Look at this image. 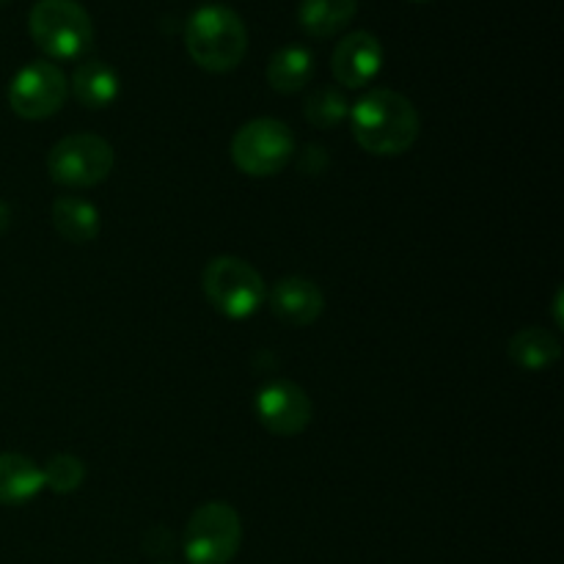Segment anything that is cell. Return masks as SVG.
I'll return each instance as SVG.
<instances>
[{"label": "cell", "mask_w": 564, "mask_h": 564, "mask_svg": "<svg viewBox=\"0 0 564 564\" xmlns=\"http://www.w3.org/2000/svg\"><path fill=\"white\" fill-rule=\"evenodd\" d=\"M507 352H510L516 367L527 369V372H540V369H549L560 361L562 345L551 330L523 328L512 336Z\"/></svg>", "instance_id": "obj_16"}, {"label": "cell", "mask_w": 564, "mask_h": 564, "mask_svg": "<svg viewBox=\"0 0 564 564\" xmlns=\"http://www.w3.org/2000/svg\"><path fill=\"white\" fill-rule=\"evenodd\" d=\"M53 226L66 242L83 246L99 235V213L86 198L61 196L53 202Z\"/></svg>", "instance_id": "obj_17"}, {"label": "cell", "mask_w": 564, "mask_h": 564, "mask_svg": "<svg viewBox=\"0 0 564 564\" xmlns=\"http://www.w3.org/2000/svg\"><path fill=\"white\" fill-rule=\"evenodd\" d=\"M44 490L42 468L25 455L3 452L0 455V505L22 507Z\"/></svg>", "instance_id": "obj_12"}, {"label": "cell", "mask_w": 564, "mask_h": 564, "mask_svg": "<svg viewBox=\"0 0 564 564\" xmlns=\"http://www.w3.org/2000/svg\"><path fill=\"white\" fill-rule=\"evenodd\" d=\"M113 147L91 132L66 135L50 149L47 171L53 182L66 187H94L113 171Z\"/></svg>", "instance_id": "obj_7"}, {"label": "cell", "mask_w": 564, "mask_h": 564, "mask_svg": "<svg viewBox=\"0 0 564 564\" xmlns=\"http://www.w3.org/2000/svg\"><path fill=\"white\" fill-rule=\"evenodd\" d=\"M303 113H306V119L312 121L317 130H330V127H336L339 121L347 119L350 105H347V97L341 88L323 86L314 88V91L308 94L306 105H303Z\"/></svg>", "instance_id": "obj_18"}, {"label": "cell", "mask_w": 564, "mask_h": 564, "mask_svg": "<svg viewBox=\"0 0 564 564\" xmlns=\"http://www.w3.org/2000/svg\"><path fill=\"white\" fill-rule=\"evenodd\" d=\"M42 477L44 488H50L53 494H72L86 479V468H83V463L75 455H55L42 468Z\"/></svg>", "instance_id": "obj_19"}, {"label": "cell", "mask_w": 564, "mask_h": 564, "mask_svg": "<svg viewBox=\"0 0 564 564\" xmlns=\"http://www.w3.org/2000/svg\"><path fill=\"white\" fill-rule=\"evenodd\" d=\"M9 218H11V213H9V207H6L3 202H0V231L6 229V226H9Z\"/></svg>", "instance_id": "obj_20"}, {"label": "cell", "mask_w": 564, "mask_h": 564, "mask_svg": "<svg viewBox=\"0 0 564 564\" xmlns=\"http://www.w3.org/2000/svg\"><path fill=\"white\" fill-rule=\"evenodd\" d=\"M242 543L240 516L226 501H209L191 516L185 529V556L191 564H229Z\"/></svg>", "instance_id": "obj_5"}, {"label": "cell", "mask_w": 564, "mask_h": 564, "mask_svg": "<svg viewBox=\"0 0 564 564\" xmlns=\"http://www.w3.org/2000/svg\"><path fill=\"white\" fill-rule=\"evenodd\" d=\"M69 88L83 108L102 110L108 108V105H113L116 97H119V75H116L113 66L105 64V61H83V64H77V69L72 72Z\"/></svg>", "instance_id": "obj_13"}, {"label": "cell", "mask_w": 564, "mask_h": 564, "mask_svg": "<svg viewBox=\"0 0 564 564\" xmlns=\"http://www.w3.org/2000/svg\"><path fill=\"white\" fill-rule=\"evenodd\" d=\"M28 33L55 61L80 58L94 44V22L77 0H36L28 14Z\"/></svg>", "instance_id": "obj_3"}, {"label": "cell", "mask_w": 564, "mask_h": 564, "mask_svg": "<svg viewBox=\"0 0 564 564\" xmlns=\"http://www.w3.org/2000/svg\"><path fill=\"white\" fill-rule=\"evenodd\" d=\"M270 312L290 328H306L317 323L325 308V295L314 281L303 275H286L268 292Z\"/></svg>", "instance_id": "obj_11"}, {"label": "cell", "mask_w": 564, "mask_h": 564, "mask_svg": "<svg viewBox=\"0 0 564 564\" xmlns=\"http://www.w3.org/2000/svg\"><path fill=\"white\" fill-rule=\"evenodd\" d=\"M352 138L358 147L378 158H397L416 143L422 121L408 97L391 88H372L350 110Z\"/></svg>", "instance_id": "obj_1"}, {"label": "cell", "mask_w": 564, "mask_h": 564, "mask_svg": "<svg viewBox=\"0 0 564 564\" xmlns=\"http://www.w3.org/2000/svg\"><path fill=\"white\" fill-rule=\"evenodd\" d=\"M187 55L202 69L224 75L237 69L248 53V31L231 6L202 3L185 25Z\"/></svg>", "instance_id": "obj_2"}, {"label": "cell", "mask_w": 564, "mask_h": 564, "mask_svg": "<svg viewBox=\"0 0 564 564\" xmlns=\"http://www.w3.org/2000/svg\"><path fill=\"white\" fill-rule=\"evenodd\" d=\"M413 3H427V0H413Z\"/></svg>", "instance_id": "obj_21"}, {"label": "cell", "mask_w": 564, "mask_h": 564, "mask_svg": "<svg viewBox=\"0 0 564 564\" xmlns=\"http://www.w3.org/2000/svg\"><path fill=\"white\" fill-rule=\"evenodd\" d=\"M253 411H257L262 427L268 433L281 435V438L301 435L314 416L308 394L290 380H273V383L262 386L257 400H253Z\"/></svg>", "instance_id": "obj_9"}, {"label": "cell", "mask_w": 564, "mask_h": 564, "mask_svg": "<svg viewBox=\"0 0 564 564\" xmlns=\"http://www.w3.org/2000/svg\"><path fill=\"white\" fill-rule=\"evenodd\" d=\"M202 286L207 301L231 319H246L268 301V286L257 268L237 257H218L204 268Z\"/></svg>", "instance_id": "obj_4"}, {"label": "cell", "mask_w": 564, "mask_h": 564, "mask_svg": "<svg viewBox=\"0 0 564 564\" xmlns=\"http://www.w3.org/2000/svg\"><path fill=\"white\" fill-rule=\"evenodd\" d=\"M69 94V80L50 61H33L22 66L9 83V105L20 119L39 121L58 113Z\"/></svg>", "instance_id": "obj_8"}, {"label": "cell", "mask_w": 564, "mask_h": 564, "mask_svg": "<svg viewBox=\"0 0 564 564\" xmlns=\"http://www.w3.org/2000/svg\"><path fill=\"white\" fill-rule=\"evenodd\" d=\"M295 154V135L279 119H253L231 138V160L248 176H275Z\"/></svg>", "instance_id": "obj_6"}, {"label": "cell", "mask_w": 564, "mask_h": 564, "mask_svg": "<svg viewBox=\"0 0 564 564\" xmlns=\"http://www.w3.org/2000/svg\"><path fill=\"white\" fill-rule=\"evenodd\" d=\"M0 3H6V0H0Z\"/></svg>", "instance_id": "obj_22"}, {"label": "cell", "mask_w": 564, "mask_h": 564, "mask_svg": "<svg viewBox=\"0 0 564 564\" xmlns=\"http://www.w3.org/2000/svg\"><path fill=\"white\" fill-rule=\"evenodd\" d=\"M358 11V0H301L297 22L312 39H330L345 31Z\"/></svg>", "instance_id": "obj_14"}, {"label": "cell", "mask_w": 564, "mask_h": 564, "mask_svg": "<svg viewBox=\"0 0 564 564\" xmlns=\"http://www.w3.org/2000/svg\"><path fill=\"white\" fill-rule=\"evenodd\" d=\"M314 77V55L303 44H286L275 50L268 64V83L279 94H297Z\"/></svg>", "instance_id": "obj_15"}, {"label": "cell", "mask_w": 564, "mask_h": 564, "mask_svg": "<svg viewBox=\"0 0 564 564\" xmlns=\"http://www.w3.org/2000/svg\"><path fill=\"white\" fill-rule=\"evenodd\" d=\"M330 69L339 86L364 88L380 75L383 69V44L375 33L352 31L336 44Z\"/></svg>", "instance_id": "obj_10"}]
</instances>
